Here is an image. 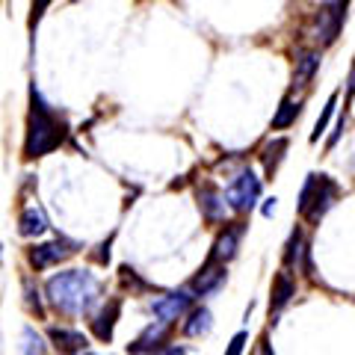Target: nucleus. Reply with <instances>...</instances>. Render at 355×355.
I'll return each instance as SVG.
<instances>
[{"mask_svg":"<svg viewBox=\"0 0 355 355\" xmlns=\"http://www.w3.org/2000/svg\"><path fill=\"white\" fill-rule=\"evenodd\" d=\"M284 151H287V139L284 137H275L272 142H266L263 146V154H261V160H263V172L266 175H275V169H279V163L284 157Z\"/></svg>","mask_w":355,"mask_h":355,"instance_id":"nucleus-19","label":"nucleus"},{"mask_svg":"<svg viewBox=\"0 0 355 355\" xmlns=\"http://www.w3.org/2000/svg\"><path fill=\"white\" fill-rule=\"evenodd\" d=\"M193 302H196L193 291H169V293H163L157 299H151V314L157 317V323L172 326L175 320H181V317L190 314Z\"/></svg>","mask_w":355,"mask_h":355,"instance_id":"nucleus-5","label":"nucleus"},{"mask_svg":"<svg viewBox=\"0 0 355 355\" xmlns=\"http://www.w3.org/2000/svg\"><path fill=\"white\" fill-rule=\"evenodd\" d=\"M343 0H331V3H326L323 9L317 12V21H314V39L320 44H331L338 39L340 33V24H343Z\"/></svg>","mask_w":355,"mask_h":355,"instance_id":"nucleus-7","label":"nucleus"},{"mask_svg":"<svg viewBox=\"0 0 355 355\" xmlns=\"http://www.w3.org/2000/svg\"><path fill=\"white\" fill-rule=\"evenodd\" d=\"M320 69V53L317 51H302L296 60V71H293V86H305L311 77Z\"/></svg>","mask_w":355,"mask_h":355,"instance_id":"nucleus-18","label":"nucleus"},{"mask_svg":"<svg viewBox=\"0 0 355 355\" xmlns=\"http://www.w3.org/2000/svg\"><path fill=\"white\" fill-rule=\"evenodd\" d=\"M243 231H246V225L243 222H234V225H225V231L216 237L214 249H210V263H228L231 258L237 254V246H240V237Z\"/></svg>","mask_w":355,"mask_h":355,"instance_id":"nucleus-11","label":"nucleus"},{"mask_svg":"<svg viewBox=\"0 0 355 355\" xmlns=\"http://www.w3.org/2000/svg\"><path fill=\"white\" fill-rule=\"evenodd\" d=\"M198 207H202V214H205L207 222H219V219H225L228 202H225V196H219L216 187L205 184L202 190H198Z\"/></svg>","mask_w":355,"mask_h":355,"instance_id":"nucleus-13","label":"nucleus"},{"mask_svg":"<svg viewBox=\"0 0 355 355\" xmlns=\"http://www.w3.org/2000/svg\"><path fill=\"white\" fill-rule=\"evenodd\" d=\"M296 293V284L291 279V272H279L272 282V296H270V314H279V311L291 302Z\"/></svg>","mask_w":355,"mask_h":355,"instance_id":"nucleus-16","label":"nucleus"},{"mask_svg":"<svg viewBox=\"0 0 355 355\" xmlns=\"http://www.w3.org/2000/svg\"><path fill=\"white\" fill-rule=\"evenodd\" d=\"M119 272H121V282L130 284L133 291H146V287H148V284H146V282H142L139 275H137V270H133V266H121Z\"/></svg>","mask_w":355,"mask_h":355,"instance_id":"nucleus-24","label":"nucleus"},{"mask_svg":"<svg viewBox=\"0 0 355 355\" xmlns=\"http://www.w3.org/2000/svg\"><path fill=\"white\" fill-rule=\"evenodd\" d=\"M225 279H228L225 263H210V261H205V266L198 270V275H196L193 284H190V291L196 296H210V293H216L219 287L225 284Z\"/></svg>","mask_w":355,"mask_h":355,"instance_id":"nucleus-12","label":"nucleus"},{"mask_svg":"<svg viewBox=\"0 0 355 355\" xmlns=\"http://www.w3.org/2000/svg\"><path fill=\"white\" fill-rule=\"evenodd\" d=\"M284 266H296V270L311 272V258H308V246H305V240H302V228H293L291 240H287Z\"/></svg>","mask_w":355,"mask_h":355,"instance_id":"nucleus-14","label":"nucleus"},{"mask_svg":"<svg viewBox=\"0 0 355 355\" xmlns=\"http://www.w3.org/2000/svg\"><path fill=\"white\" fill-rule=\"evenodd\" d=\"M48 340L53 343V349L60 355H83L89 347V338L80 329H69V326H51L48 329Z\"/></svg>","mask_w":355,"mask_h":355,"instance_id":"nucleus-8","label":"nucleus"},{"mask_svg":"<svg viewBox=\"0 0 355 355\" xmlns=\"http://www.w3.org/2000/svg\"><path fill=\"white\" fill-rule=\"evenodd\" d=\"M272 210H275V198H266V205H263V216H272Z\"/></svg>","mask_w":355,"mask_h":355,"instance_id":"nucleus-29","label":"nucleus"},{"mask_svg":"<svg viewBox=\"0 0 355 355\" xmlns=\"http://www.w3.org/2000/svg\"><path fill=\"white\" fill-rule=\"evenodd\" d=\"M258 196H261V181H258V175H254L252 169L237 172L234 181L225 187V202H228L231 210H237V214L252 210L254 202H258Z\"/></svg>","mask_w":355,"mask_h":355,"instance_id":"nucleus-4","label":"nucleus"},{"mask_svg":"<svg viewBox=\"0 0 355 355\" xmlns=\"http://www.w3.org/2000/svg\"><path fill=\"white\" fill-rule=\"evenodd\" d=\"M166 338H169V326L154 320V323H148L137 338H133V343H128V352L130 355H154L157 349H163Z\"/></svg>","mask_w":355,"mask_h":355,"instance_id":"nucleus-9","label":"nucleus"},{"mask_svg":"<svg viewBox=\"0 0 355 355\" xmlns=\"http://www.w3.org/2000/svg\"><path fill=\"white\" fill-rule=\"evenodd\" d=\"M154 355H190V352H187V347H178V343H166V347L157 349Z\"/></svg>","mask_w":355,"mask_h":355,"instance_id":"nucleus-28","label":"nucleus"},{"mask_svg":"<svg viewBox=\"0 0 355 355\" xmlns=\"http://www.w3.org/2000/svg\"><path fill=\"white\" fill-rule=\"evenodd\" d=\"M48 231V216H44V210L36 207V205H30L21 210V216H18V234L21 237H39Z\"/></svg>","mask_w":355,"mask_h":355,"instance_id":"nucleus-15","label":"nucleus"},{"mask_svg":"<svg viewBox=\"0 0 355 355\" xmlns=\"http://www.w3.org/2000/svg\"><path fill=\"white\" fill-rule=\"evenodd\" d=\"M110 246H113V237H107L101 246H98V252H95V261L98 263H107L110 261Z\"/></svg>","mask_w":355,"mask_h":355,"instance_id":"nucleus-27","label":"nucleus"},{"mask_svg":"<svg viewBox=\"0 0 355 355\" xmlns=\"http://www.w3.org/2000/svg\"><path fill=\"white\" fill-rule=\"evenodd\" d=\"M246 340H249V331H237V335L231 338L225 355H243V349H246Z\"/></svg>","mask_w":355,"mask_h":355,"instance_id":"nucleus-25","label":"nucleus"},{"mask_svg":"<svg viewBox=\"0 0 355 355\" xmlns=\"http://www.w3.org/2000/svg\"><path fill=\"white\" fill-rule=\"evenodd\" d=\"M44 293H48L51 308L60 311L62 317H80L98 305L101 282L89 270H65L51 275L48 284H44Z\"/></svg>","mask_w":355,"mask_h":355,"instance_id":"nucleus-1","label":"nucleus"},{"mask_svg":"<svg viewBox=\"0 0 355 355\" xmlns=\"http://www.w3.org/2000/svg\"><path fill=\"white\" fill-rule=\"evenodd\" d=\"M48 347H44V338L39 335L33 326L21 329V355H44Z\"/></svg>","mask_w":355,"mask_h":355,"instance_id":"nucleus-21","label":"nucleus"},{"mask_svg":"<svg viewBox=\"0 0 355 355\" xmlns=\"http://www.w3.org/2000/svg\"><path fill=\"white\" fill-rule=\"evenodd\" d=\"M335 107H338V92H335V95H331V98H329V101H326V107H323V116H320V119H317V125H314V130H311V142H317L320 137H323V130L329 128V119H331V116H335Z\"/></svg>","mask_w":355,"mask_h":355,"instance_id":"nucleus-22","label":"nucleus"},{"mask_svg":"<svg viewBox=\"0 0 355 355\" xmlns=\"http://www.w3.org/2000/svg\"><path fill=\"white\" fill-rule=\"evenodd\" d=\"M74 252H77V243H71V240H51V243H39V246H33L27 252V258H30L33 270H48V266H57L65 258H71Z\"/></svg>","mask_w":355,"mask_h":355,"instance_id":"nucleus-6","label":"nucleus"},{"mask_svg":"<svg viewBox=\"0 0 355 355\" xmlns=\"http://www.w3.org/2000/svg\"><path fill=\"white\" fill-rule=\"evenodd\" d=\"M83 355H92V352H83Z\"/></svg>","mask_w":355,"mask_h":355,"instance_id":"nucleus-31","label":"nucleus"},{"mask_svg":"<svg viewBox=\"0 0 355 355\" xmlns=\"http://www.w3.org/2000/svg\"><path fill=\"white\" fill-rule=\"evenodd\" d=\"M69 137V125L53 113L39 98L36 86L30 89V116H27V139H24V157L36 160L42 154L60 148Z\"/></svg>","mask_w":355,"mask_h":355,"instance_id":"nucleus-2","label":"nucleus"},{"mask_svg":"<svg viewBox=\"0 0 355 355\" xmlns=\"http://www.w3.org/2000/svg\"><path fill=\"white\" fill-rule=\"evenodd\" d=\"M299 113H302V104H293L291 98H284L282 107H279V113L272 116V130H284V128H291L293 121L299 119Z\"/></svg>","mask_w":355,"mask_h":355,"instance_id":"nucleus-20","label":"nucleus"},{"mask_svg":"<svg viewBox=\"0 0 355 355\" xmlns=\"http://www.w3.org/2000/svg\"><path fill=\"white\" fill-rule=\"evenodd\" d=\"M51 0H33V12H30V30H36L39 24V18L44 15V9H48Z\"/></svg>","mask_w":355,"mask_h":355,"instance_id":"nucleus-26","label":"nucleus"},{"mask_svg":"<svg viewBox=\"0 0 355 355\" xmlns=\"http://www.w3.org/2000/svg\"><path fill=\"white\" fill-rule=\"evenodd\" d=\"M0 249H3V246H0Z\"/></svg>","mask_w":355,"mask_h":355,"instance_id":"nucleus-32","label":"nucleus"},{"mask_svg":"<svg viewBox=\"0 0 355 355\" xmlns=\"http://www.w3.org/2000/svg\"><path fill=\"white\" fill-rule=\"evenodd\" d=\"M119 317H121V299L119 296L107 299V302L101 305V311L92 317V335L101 340V343H110V340H113V331H116Z\"/></svg>","mask_w":355,"mask_h":355,"instance_id":"nucleus-10","label":"nucleus"},{"mask_svg":"<svg viewBox=\"0 0 355 355\" xmlns=\"http://www.w3.org/2000/svg\"><path fill=\"white\" fill-rule=\"evenodd\" d=\"M210 329H214V314H210L205 305H198V308H193L190 314H187V323H184V335L187 338H202V335H207Z\"/></svg>","mask_w":355,"mask_h":355,"instance_id":"nucleus-17","label":"nucleus"},{"mask_svg":"<svg viewBox=\"0 0 355 355\" xmlns=\"http://www.w3.org/2000/svg\"><path fill=\"white\" fill-rule=\"evenodd\" d=\"M335 196H338V187L329 175H308L302 193H299V214L317 225L326 216V210L335 205Z\"/></svg>","mask_w":355,"mask_h":355,"instance_id":"nucleus-3","label":"nucleus"},{"mask_svg":"<svg viewBox=\"0 0 355 355\" xmlns=\"http://www.w3.org/2000/svg\"><path fill=\"white\" fill-rule=\"evenodd\" d=\"M24 296H27V308L36 314L39 320L44 317V305H42V296H39V291L33 287V279H24Z\"/></svg>","mask_w":355,"mask_h":355,"instance_id":"nucleus-23","label":"nucleus"},{"mask_svg":"<svg viewBox=\"0 0 355 355\" xmlns=\"http://www.w3.org/2000/svg\"><path fill=\"white\" fill-rule=\"evenodd\" d=\"M261 355H275V352H272V349H270V343H266V340H263V343H261Z\"/></svg>","mask_w":355,"mask_h":355,"instance_id":"nucleus-30","label":"nucleus"}]
</instances>
